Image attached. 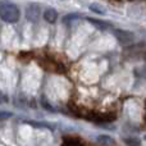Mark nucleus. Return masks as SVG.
I'll use <instances>...</instances> for the list:
<instances>
[{
  "label": "nucleus",
  "instance_id": "4",
  "mask_svg": "<svg viewBox=\"0 0 146 146\" xmlns=\"http://www.w3.org/2000/svg\"><path fill=\"white\" fill-rule=\"evenodd\" d=\"M44 19L49 23H54L58 19V12H56L54 8H48V9L44 12Z\"/></svg>",
  "mask_w": 146,
  "mask_h": 146
},
{
  "label": "nucleus",
  "instance_id": "11",
  "mask_svg": "<svg viewBox=\"0 0 146 146\" xmlns=\"http://www.w3.org/2000/svg\"><path fill=\"white\" fill-rule=\"evenodd\" d=\"M144 139H145V140H146V136H145V137H144Z\"/></svg>",
  "mask_w": 146,
  "mask_h": 146
},
{
  "label": "nucleus",
  "instance_id": "10",
  "mask_svg": "<svg viewBox=\"0 0 146 146\" xmlns=\"http://www.w3.org/2000/svg\"><path fill=\"white\" fill-rule=\"evenodd\" d=\"M5 100H7V98H5V96H3L1 94H0V103H4Z\"/></svg>",
  "mask_w": 146,
  "mask_h": 146
},
{
  "label": "nucleus",
  "instance_id": "1",
  "mask_svg": "<svg viewBox=\"0 0 146 146\" xmlns=\"http://www.w3.org/2000/svg\"><path fill=\"white\" fill-rule=\"evenodd\" d=\"M0 18L4 22L15 23L21 19V10L17 5L9 1L0 3Z\"/></svg>",
  "mask_w": 146,
  "mask_h": 146
},
{
  "label": "nucleus",
  "instance_id": "6",
  "mask_svg": "<svg viewBox=\"0 0 146 146\" xmlns=\"http://www.w3.org/2000/svg\"><path fill=\"white\" fill-rule=\"evenodd\" d=\"M123 142L127 146H140V145H141V140L136 139V137H128V139H123Z\"/></svg>",
  "mask_w": 146,
  "mask_h": 146
},
{
  "label": "nucleus",
  "instance_id": "7",
  "mask_svg": "<svg viewBox=\"0 0 146 146\" xmlns=\"http://www.w3.org/2000/svg\"><path fill=\"white\" fill-rule=\"evenodd\" d=\"M98 142L100 144H104V145H108V144H113L114 140L111 139L110 136H105V135H101V136H98Z\"/></svg>",
  "mask_w": 146,
  "mask_h": 146
},
{
  "label": "nucleus",
  "instance_id": "8",
  "mask_svg": "<svg viewBox=\"0 0 146 146\" xmlns=\"http://www.w3.org/2000/svg\"><path fill=\"white\" fill-rule=\"evenodd\" d=\"M90 9L92 10L94 13H98V14H105V10H103V8L99 7V5H95V4L90 5Z\"/></svg>",
  "mask_w": 146,
  "mask_h": 146
},
{
  "label": "nucleus",
  "instance_id": "5",
  "mask_svg": "<svg viewBox=\"0 0 146 146\" xmlns=\"http://www.w3.org/2000/svg\"><path fill=\"white\" fill-rule=\"evenodd\" d=\"M87 21L90 23H92L95 27H98L99 30H101V31L108 30V28L110 27V25H109V23L104 22V21H98V19H95V18H87Z\"/></svg>",
  "mask_w": 146,
  "mask_h": 146
},
{
  "label": "nucleus",
  "instance_id": "3",
  "mask_svg": "<svg viewBox=\"0 0 146 146\" xmlns=\"http://www.w3.org/2000/svg\"><path fill=\"white\" fill-rule=\"evenodd\" d=\"M114 35H115V37L122 44H128L133 40V33L128 32V31H124V30H115L114 31Z\"/></svg>",
  "mask_w": 146,
  "mask_h": 146
},
{
  "label": "nucleus",
  "instance_id": "2",
  "mask_svg": "<svg viewBox=\"0 0 146 146\" xmlns=\"http://www.w3.org/2000/svg\"><path fill=\"white\" fill-rule=\"evenodd\" d=\"M38 15H40V8L36 4H31L26 10V17L30 22H36L38 19Z\"/></svg>",
  "mask_w": 146,
  "mask_h": 146
},
{
  "label": "nucleus",
  "instance_id": "9",
  "mask_svg": "<svg viewBox=\"0 0 146 146\" xmlns=\"http://www.w3.org/2000/svg\"><path fill=\"white\" fill-rule=\"evenodd\" d=\"M12 113H0V118H10Z\"/></svg>",
  "mask_w": 146,
  "mask_h": 146
}]
</instances>
